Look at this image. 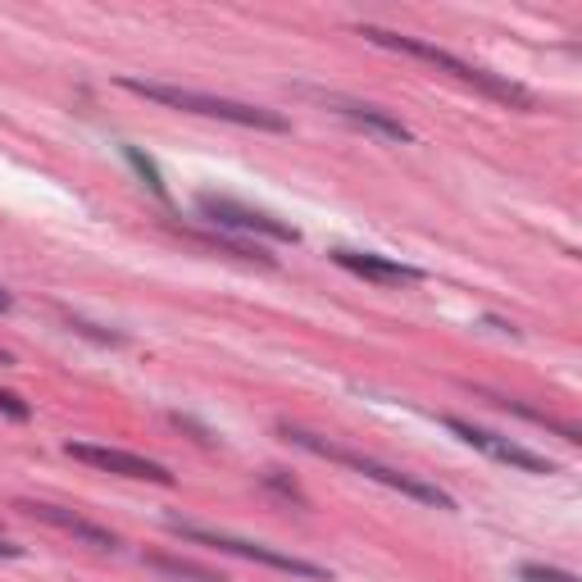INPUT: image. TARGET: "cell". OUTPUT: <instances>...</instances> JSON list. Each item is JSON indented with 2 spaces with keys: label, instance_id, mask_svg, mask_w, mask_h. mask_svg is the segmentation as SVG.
<instances>
[{
  "label": "cell",
  "instance_id": "7a4b0ae2",
  "mask_svg": "<svg viewBox=\"0 0 582 582\" xmlns=\"http://www.w3.org/2000/svg\"><path fill=\"white\" fill-rule=\"evenodd\" d=\"M278 437H282V441H291V446H301V450H310V456H318V460L342 465V469H350V473H360V478L378 482V488H387V492H401V496H410V501H418V505L460 510V505H456V496L441 492L437 482H424V478H414V473H405V469H392V465H382V460H369V456H360V450L337 446V441L318 437V433H310V428L278 424Z\"/></svg>",
  "mask_w": 582,
  "mask_h": 582
},
{
  "label": "cell",
  "instance_id": "e0dca14e",
  "mask_svg": "<svg viewBox=\"0 0 582 582\" xmlns=\"http://www.w3.org/2000/svg\"><path fill=\"white\" fill-rule=\"evenodd\" d=\"M265 482H269V488H278L282 496H291V501H301V505H310V501L301 496V488H296V482H287V478H278V469H269V473H265Z\"/></svg>",
  "mask_w": 582,
  "mask_h": 582
},
{
  "label": "cell",
  "instance_id": "9a60e30c",
  "mask_svg": "<svg viewBox=\"0 0 582 582\" xmlns=\"http://www.w3.org/2000/svg\"><path fill=\"white\" fill-rule=\"evenodd\" d=\"M519 578H524V582H578L573 573H564V569H546V564H524Z\"/></svg>",
  "mask_w": 582,
  "mask_h": 582
},
{
  "label": "cell",
  "instance_id": "ba28073f",
  "mask_svg": "<svg viewBox=\"0 0 582 582\" xmlns=\"http://www.w3.org/2000/svg\"><path fill=\"white\" fill-rule=\"evenodd\" d=\"M301 91L314 96V101H323L337 119H346V123H355V127H365V133L378 137V142H414L410 123H401L396 114H387L382 105L355 101V96H342V91H314V87H301Z\"/></svg>",
  "mask_w": 582,
  "mask_h": 582
},
{
  "label": "cell",
  "instance_id": "8fae6325",
  "mask_svg": "<svg viewBox=\"0 0 582 582\" xmlns=\"http://www.w3.org/2000/svg\"><path fill=\"white\" fill-rule=\"evenodd\" d=\"M482 401H492L496 410H505V414H519V418H528V424H537V428H551L560 441H569V446H578L582 441V433L573 428V424H564V418H556V414H546V410H533V405H524V401H514V396H496V392H478Z\"/></svg>",
  "mask_w": 582,
  "mask_h": 582
},
{
  "label": "cell",
  "instance_id": "5b68a950",
  "mask_svg": "<svg viewBox=\"0 0 582 582\" xmlns=\"http://www.w3.org/2000/svg\"><path fill=\"white\" fill-rule=\"evenodd\" d=\"M197 214L205 223H214L219 233H246V237H269V242H282V246H296L301 233L282 223L278 214L269 210H255V205H242L237 197H223V191H201L197 197Z\"/></svg>",
  "mask_w": 582,
  "mask_h": 582
},
{
  "label": "cell",
  "instance_id": "277c9868",
  "mask_svg": "<svg viewBox=\"0 0 582 582\" xmlns=\"http://www.w3.org/2000/svg\"><path fill=\"white\" fill-rule=\"evenodd\" d=\"M165 528L182 541H197V546H214L223 556H237V560H250V564H265V569H278V573H291V578H305V582H328L333 573L314 564V560H301V556H287L278 546H265V541H250V537H233V533H219V528H201L191 519H178L169 514Z\"/></svg>",
  "mask_w": 582,
  "mask_h": 582
},
{
  "label": "cell",
  "instance_id": "d6986e66",
  "mask_svg": "<svg viewBox=\"0 0 582 582\" xmlns=\"http://www.w3.org/2000/svg\"><path fill=\"white\" fill-rule=\"evenodd\" d=\"M0 365H14V360H10V350H0Z\"/></svg>",
  "mask_w": 582,
  "mask_h": 582
},
{
  "label": "cell",
  "instance_id": "ac0fdd59",
  "mask_svg": "<svg viewBox=\"0 0 582 582\" xmlns=\"http://www.w3.org/2000/svg\"><path fill=\"white\" fill-rule=\"evenodd\" d=\"M10 310H14V296H10V291H5V287H0V318H5Z\"/></svg>",
  "mask_w": 582,
  "mask_h": 582
},
{
  "label": "cell",
  "instance_id": "52a82bcc",
  "mask_svg": "<svg viewBox=\"0 0 582 582\" xmlns=\"http://www.w3.org/2000/svg\"><path fill=\"white\" fill-rule=\"evenodd\" d=\"M441 424L456 433L465 446H473V450H482L488 460H496V465H510V469H519V473H556V460H546V456H537V450H528V446H519L514 437H501V433H492V428H478V424H469V418H456V414H446Z\"/></svg>",
  "mask_w": 582,
  "mask_h": 582
},
{
  "label": "cell",
  "instance_id": "30bf717a",
  "mask_svg": "<svg viewBox=\"0 0 582 582\" xmlns=\"http://www.w3.org/2000/svg\"><path fill=\"white\" fill-rule=\"evenodd\" d=\"M328 255H333L337 269H346V273H355V278H365V282H378V287H414V282L428 278L424 269L401 265V260H387V255H373V250L337 246V250H328Z\"/></svg>",
  "mask_w": 582,
  "mask_h": 582
},
{
  "label": "cell",
  "instance_id": "4fadbf2b",
  "mask_svg": "<svg viewBox=\"0 0 582 582\" xmlns=\"http://www.w3.org/2000/svg\"><path fill=\"white\" fill-rule=\"evenodd\" d=\"M123 159H127V165H133V174L155 191V197L159 201H169V187H165V174H159V165H155V159L150 155H142V146H123Z\"/></svg>",
  "mask_w": 582,
  "mask_h": 582
},
{
  "label": "cell",
  "instance_id": "8992f818",
  "mask_svg": "<svg viewBox=\"0 0 582 582\" xmlns=\"http://www.w3.org/2000/svg\"><path fill=\"white\" fill-rule=\"evenodd\" d=\"M64 456L87 465V469H101V473H114V478H133V482H155V488H174V473L169 465L159 460H146V456H133V450H119V446H96V441H64Z\"/></svg>",
  "mask_w": 582,
  "mask_h": 582
},
{
  "label": "cell",
  "instance_id": "6da1fadb",
  "mask_svg": "<svg viewBox=\"0 0 582 582\" xmlns=\"http://www.w3.org/2000/svg\"><path fill=\"white\" fill-rule=\"evenodd\" d=\"M355 32H360L365 42L382 46V51H396V55H410V59H418V64H433L437 74L456 78V82H465V87H473V91H482V96H492V101H501V105H510V110H524V114L537 110V96H533L528 87L510 82V78H501V74L478 69V64H469V59H460V55H450V51L424 42V37H410V32H392V27H378V23H360Z\"/></svg>",
  "mask_w": 582,
  "mask_h": 582
},
{
  "label": "cell",
  "instance_id": "7c38bea8",
  "mask_svg": "<svg viewBox=\"0 0 582 582\" xmlns=\"http://www.w3.org/2000/svg\"><path fill=\"white\" fill-rule=\"evenodd\" d=\"M146 569L155 573H165V578H178V582H228L219 569H205L197 560H182V556H142Z\"/></svg>",
  "mask_w": 582,
  "mask_h": 582
},
{
  "label": "cell",
  "instance_id": "3957f363",
  "mask_svg": "<svg viewBox=\"0 0 582 582\" xmlns=\"http://www.w3.org/2000/svg\"><path fill=\"white\" fill-rule=\"evenodd\" d=\"M119 87L127 96H142L165 110H182V114H201V119H219V123H237V127H255V133H291V123L278 110L265 105H246V101H228V96H210V91H191L178 82H159V78H119Z\"/></svg>",
  "mask_w": 582,
  "mask_h": 582
},
{
  "label": "cell",
  "instance_id": "2e32d148",
  "mask_svg": "<svg viewBox=\"0 0 582 582\" xmlns=\"http://www.w3.org/2000/svg\"><path fill=\"white\" fill-rule=\"evenodd\" d=\"M0 414H5V418H14V424H27V418H32L27 401H19L14 392H0Z\"/></svg>",
  "mask_w": 582,
  "mask_h": 582
},
{
  "label": "cell",
  "instance_id": "9c48e42d",
  "mask_svg": "<svg viewBox=\"0 0 582 582\" xmlns=\"http://www.w3.org/2000/svg\"><path fill=\"white\" fill-rule=\"evenodd\" d=\"M19 510L27 514V519L46 524V528L69 533L82 546H96V551H119V537L110 528H101L96 519H87V514H78V510H64V505H51V501H19Z\"/></svg>",
  "mask_w": 582,
  "mask_h": 582
},
{
  "label": "cell",
  "instance_id": "ffe728a7",
  "mask_svg": "<svg viewBox=\"0 0 582 582\" xmlns=\"http://www.w3.org/2000/svg\"><path fill=\"white\" fill-rule=\"evenodd\" d=\"M0 537H5V533H0Z\"/></svg>",
  "mask_w": 582,
  "mask_h": 582
},
{
  "label": "cell",
  "instance_id": "5bb4252c",
  "mask_svg": "<svg viewBox=\"0 0 582 582\" xmlns=\"http://www.w3.org/2000/svg\"><path fill=\"white\" fill-rule=\"evenodd\" d=\"M64 323H69V333H82V337L101 342V346H123V342H127L123 333H110V328H101V323H87V318H78V314H64Z\"/></svg>",
  "mask_w": 582,
  "mask_h": 582
}]
</instances>
